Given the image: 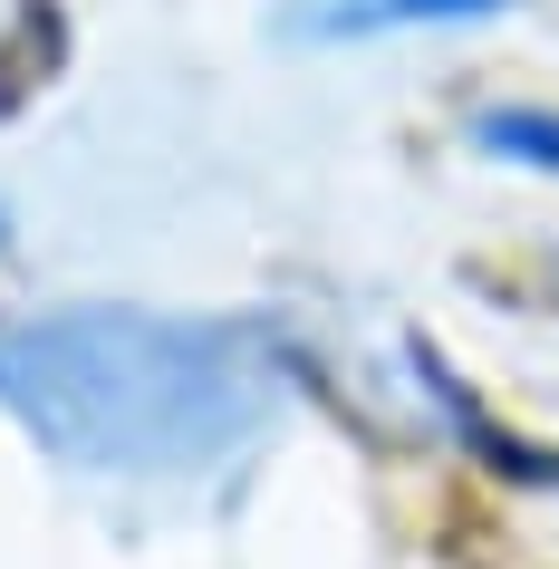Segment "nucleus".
<instances>
[{
    "label": "nucleus",
    "mask_w": 559,
    "mask_h": 569,
    "mask_svg": "<svg viewBox=\"0 0 559 569\" xmlns=\"http://www.w3.org/2000/svg\"><path fill=\"white\" fill-rule=\"evenodd\" d=\"M290 367L251 319L78 300L0 329V406L78 473L193 482L261 445Z\"/></svg>",
    "instance_id": "nucleus-1"
},
{
    "label": "nucleus",
    "mask_w": 559,
    "mask_h": 569,
    "mask_svg": "<svg viewBox=\"0 0 559 569\" xmlns=\"http://www.w3.org/2000/svg\"><path fill=\"white\" fill-rule=\"evenodd\" d=\"M463 136L492 154V164H521V174L559 183V107H472Z\"/></svg>",
    "instance_id": "nucleus-3"
},
{
    "label": "nucleus",
    "mask_w": 559,
    "mask_h": 569,
    "mask_svg": "<svg viewBox=\"0 0 559 569\" xmlns=\"http://www.w3.org/2000/svg\"><path fill=\"white\" fill-rule=\"evenodd\" d=\"M501 10L511 0H299V10H280V30L319 39V49H357V39H396V30H472Z\"/></svg>",
    "instance_id": "nucleus-2"
}]
</instances>
